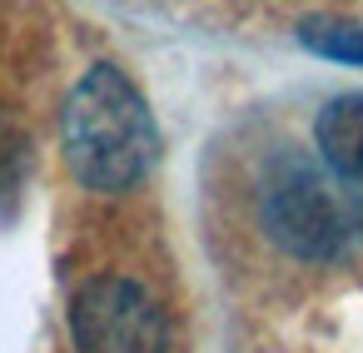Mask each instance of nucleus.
Instances as JSON below:
<instances>
[{
	"mask_svg": "<svg viewBox=\"0 0 363 353\" xmlns=\"http://www.w3.org/2000/svg\"><path fill=\"white\" fill-rule=\"evenodd\" d=\"M60 150L70 174L95 194H120L150 174L160 155V130L125 70L95 65L70 90L60 115Z\"/></svg>",
	"mask_w": 363,
	"mask_h": 353,
	"instance_id": "f257e3e1",
	"label": "nucleus"
},
{
	"mask_svg": "<svg viewBox=\"0 0 363 353\" xmlns=\"http://www.w3.org/2000/svg\"><path fill=\"white\" fill-rule=\"evenodd\" d=\"M264 229L294 259H338L363 234V199L348 179L313 159H279L259 194Z\"/></svg>",
	"mask_w": 363,
	"mask_h": 353,
	"instance_id": "f03ea898",
	"label": "nucleus"
},
{
	"mask_svg": "<svg viewBox=\"0 0 363 353\" xmlns=\"http://www.w3.org/2000/svg\"><path fill=\"white\" fill-rule=\"evenodd\" d=\"M70 333L75 353H164L169 328L150 288L135 279L105 274L90 279L70 303Z\"/></svg>",
	"mask_w": 363,
	"mask_h": 353,
	"instance_id": "7ed1b4c3",
	"label": "nucleus"
},
{
	"mask_svg": "<svg viewBox=\"0 0 363 353\" xmlns=\"http://www.w3.org/2000/svg\"><path fill=\"white\" fill-rule=\"evenodd\" d=\"M318 159L348 179V184H363V95H338L323 105L318 115Z\"/></svg>",
	"mask_w": 363,
	"mask_h": 353,
	"instance_id": "20e7f679",
	"label": "nucleus"
},
{
	"mask_svg": "<svg viewBox=\"0 0 363 353\" xmlns=\"http://www.w3.org/2000/svg\"><path fill=\"white\" fill-rule=\"evenodd\" d=\"M298 40L328 60H343V65H363V21H303Z\"/></svg>",
	"mask_w": 363,
	"mask_h": 353,
	"instance_id": "39448f33",
	"label": "nucleus"
}]
</instances>
